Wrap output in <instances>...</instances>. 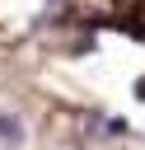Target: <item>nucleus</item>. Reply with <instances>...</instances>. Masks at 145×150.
<instances>
[{"instance_id":"nucleus-1","label":"nucleus","mask_w":145,"mask_h":150,"mask_svg":"<svg viewBox=\"0 0 145 150\" xmlns=\"http://www.w3.org/2000/svg\"><path fill=\"white\" fill-rule=\"evenodd\" d=\"M0 131H5L9 141H19V122H14V117H0Z\"/></svg>"}]
</instances>
